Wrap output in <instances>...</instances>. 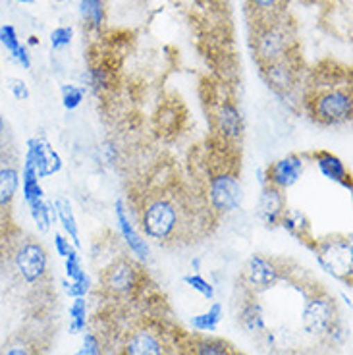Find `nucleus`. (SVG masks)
Here are the masks:
<instances>
[{"mask_svg":"<svg viewBox=\"0 0 353 355\" xmlns=\"http://www.w3.org/2000/svg\"><path fill=\"white\" fill-rule=\"evenodd\" d=\"M191 354L193 355H234L228 342L221 338H195L191 342Z\"/></svg>","mask_w":353,"mask_h":355,"instance_id":"b1692460","label":"nucleus"},{"mask_svg":"<svg viewBox=\"0 0 353 355\" xmlns=\"http://www.w3.org/2000/svg\"><path fill=\"white\" fill-rule=\"evenodd\" d=\"M54 249H56V253L62 259L68 257L74 251V248L70 245V240L66 236H62V234H54Z\"/></svg>","mask_w":353,"mask_h":355,"instance_id":"4c0bfd02","label":"nucleus"},{"mask_svg":"<svg viewBox=\"0 0 353 355\" xmlns=\"http://www.w3.org/2000/svg\"><path fill=\"white\" fill-rule=\"evenodd\" d=\"M184 214H186V209L176 197L160 193L145 201L139 220L147 238L159 243H166V241L178 240L180 232L184 230L186 226Z\"/></svg>","mask_w":353,"mask_h":355,"instance_id":"f257e3e1","label":"nucleus"},{"mask_svg":"<svg viewBox=\"0 0 353 355\" xmlns=\"http://www.w3.org/2000/svg\"><path fill=\"white\" fill-rule=\"evenodd\" d=\"M66 276L70 278V282H80V280L89 278V276L85 275V270L81 268V261L80 257H78V251H76V249L66 257Z\"/></svg>","mask_w":353,"mask_h":355,"instance_id":"2f4dec72","label":"nucleus"},{"mask_svg":"<svg viewBox=\"0 0 353 355\" xmlns=\"http://www.w3.org/2000/svg\"><path fill=\"white\" fill-rule=\"evenodd\" d=\"M81 19L91 29H101L105 24V2L103 0H80Z\"/></svg>","mask_w":353,"mask_h":355,"instance_id":"a878e982","label":"nucleus"},{"mask_svg":"<svg viewBox=\"0 0 353 355\" xmlns=\"http://www.w3.org/2000/svg\"><path fill=\"white\" fill-rule=\"evenodd\" d=\"M222 320V305L221 303H212L209 309L201 313V315H195L191 319V327L199 332H214L218 329Z\"/></svg>","mask_w":353,"mask_h":355,"instance_id":"bb28decb","label":"nucleus"},{"mask_svg":"<svg viewBox=\"0 0 353 355\" xmlns=\"http://www.w3.org/2000/svg\"><path fill=\"white\" fill-rule=\"evenodd\" d=\"M8 89H10V93L14 95V98H18V101H27V98H29V87H27V83L24 80L10 78Z\"/></svg>","mask_w":353,"mask_h":355,"instance_id":"f704fd0d","label":"nucleus"},{"mask_svg":"<svg viewBox=\"0 0 353 355\" xmlns=\"http://www.w3.org/2000/svg\"><path fill=\"white\" fill-rule=\"evenodd\" d=\"M0 66H2V64H0Z\"/></svg>","mask_w":353,"mask_h":355,"instance_id":"a19ab883","label":"nucleus"},{"mask_svg":"<svg viewBox=\"0 0 353 355\" xmlns=\"http://www.w3.org/2000/svg\"><path fill=\"white\" fill-rule=\"evenodd\" d=\"M280 278H282V268L274 259L253 255L243 268V280L249 290L255 293L266 292V290L274 288L280 282Z\"/></svg>","mask_w":353,"mask_h":355,"instance_id":"1a4fd4ad","label":"nucleus"},{"mask_svg":"<svg viewBox=\"0 0 353 355\" xmlns=\"http://www.w3.org/2000/svg\"><path fill=\"white\" fill-rule=\"evenodd\" d=\"M305 170V159L301 155H288L284 159L274 160L273 164L266 168V184L278 187L286 191L288 187L298 184V180Z\"/></svg>","mask_w":353,"mask_h":355,"instance_id":"9b49d317","label":"nucleus"},{"mask_svg":"<svg viewBox=\"0 0 353 355\" xmlns=\"http://www.w3.org/2000/svg\"><path fill=\"white\" fill-rule=\"evenodd\" d=\"M0 355H37V347L26 338H14L6 346L0 347Z\"/></svg>","mask_w":353,"mask_h":355,"instance_id":"c756f323","label":"nucleus"},{"mask_svg":"<svg viewBox=\"0 0 353 355\" xmlns=\"http://www.w3.org/2000/svg\"><path fill=\"white\" fill-rule=\"evenodd\" d=\"M54 211H56V218L62 222V228L66 230V234L70 236L71 243L76 248H80V232H78V222H76V214H74V209L68 199H56L54 201Z\"/></svg>","mask_w":353,"mask_h":355,"instance_id":"4be33fe9","label":"nucleus"},{"mask_svg":"<svg viewBox=\"0 0 353 355\" xmlns=\"http://www.w3.org/2000/svg\"><path fill=\"white\" fill-rule=\"evenodd\" d=\"M261 71H263V78L265 81L278 93H288L291 89L295 87L298 83V64L293 60V56H286V58H280L276 62L266 64V66H261Z\"/></svg>","mask_w":353,"mask_h":355,"instance_id":"f8f14e48","label":"nucleus"},{"mask_svg":"<svg viewBox=\"0 0 353 355\" xmlns=\"http://www.w3.org/2000/svg\"><path fill=\"white\" fill-rule=\"evenodd\" d=\"M21 184H24V201L27 205L35 203L39 199H44V191L43 186H41V182H39V176L35 174V170L33 166L24 160V172H21Z\"/></svg>","mask_w":353,"mask_h":355,"instance_id":"5701e85b","label":"nucleus"},{"mask_svg":"<svg viewBox=\"0 0 353 355\" xmlns=\"http://www.w3.org/2000/svg\"><path fill=\"white\" fill-rule=\"evenodd\" d=\"M214 128H216V132L221 133L224 141L234 143L241 139L243 120H241V114H239V110L234 103H230V101L221 103V107L214 114Z\"/></svg>","mask_w":353,"mask_h":355,"instance_id":"2eb2a0df","label":"nucleus"},{"mask_svg":"<svg viewBox=\"0 0 353 355\" xmlns=\"http://www.w3.org/2000/svg\"><path fill=\"white\" fill-rule=\"evenodd\" d=\"M14 268L19 278L27 284L41 282L49 268V257L46 251L39 241H24L14 251Z\"/></svg>","mask_w":353,"mask_h":355,"instance_id":"0eeeda50","label":"nucleus"},{"mask_svg":"<svg viewBox=\"0 0 353 355\" xmlns=\"http://www.w3.org/2000/svg\"><path fill=\"white\" fill-rule=\"evenodd\" d=\"M116 222H118V228L122 232V236H124L126 243H128V248L132 249V253L137 259H145L149 257V245H147V241L143 240L141 236L137 234V230L133 228L132 220H130V216L126 213V207L122 201H118L116 203Z\"/></svg>","mask_w":353,"mask_h":355,"instance_id":"dca6fc26","label":"nucleus"},{"mask_svg":"<svg viewBox=\"0 0 353 355\" xmlns=\"http://www.w3.org/2000/svg\"><path fill=\"white\" fill-rule=\"evenodd\" d=\"M253 53H255L259 66H266V64L290 56L291 35L288 33V29L280 26L276 19L261 24L253 39Z\"/></svg>","mask_w":353,"mask_h":355,"instance_id":"20e7f679","label":"nucleus"},{"mask_svg":"<svg viewBox=\"0 0 353 355\" xmlns=\"http://www.w3.org/2000/svg\"><path fill=\"white\" fill-rule=\"evenodd\" d=\"M29 213L31 218L37 224L39 232H49L51 230V224L56 220V211H54L53 203H46L44 199H39L35 203L29 205Z\"/></svg>","mask_w":353,"mask_h":355,"instance_id":"393cba45","label":"nucleus"},{"mask_svg":"<svg viewBox=\"0 0 353 355\" xmlns=\"http://www.w3.org/2000/svg\"><path fill=\"white\" fill-rule=\"evenodd\" d=\"M311 249L315 251L318 265L328 275L338 280H352L353 275V248L352 240L345 236H328L322 240H315Z\"/></svg>","mask_w":353,"mask_h":355,"instance_id":"7ed1b4c3","label":"nucleus"},{"mask_svg":"<svg viewBox=\"0 0 353 355\" xmlns=\"http://www.w3.org/2000/svg\"><path fill=\"white\" fill-rule=\"evenodd\" d=\"M313 159H315V164L318 166L322 176L328 178L330 182H336L340 186L352 189V178H350V172H347L340 157H336L328 151H317L313 153Z\"/></svg>","mask_w":353,"mask_h":355,"instance_id":"f3484780","label":"nucleus"},{"mask_svg":"<svg viewBox=\"0 0 353 355\" xmlns=\"http://www.w3.org/2000/svg\"><path fill=\"white\" fill-rule=\"evenodd\" d=\"M14 2H19V4H33V0H14Z\"/></svg>","mask_w":353,"mask_h":355,"instance_id":"ea45409f","label":"nucleus"},{"mask_svg":"<svg viewBox=\"0 0 353 355\" xmlns=\"http://www.w3.org/2000/svg\"><path fill=\"white\" fill-rule=\"evenodd\" d=\"M124 355H166V346L155 330L141 327L128 336Z\"/></svg>","mask_w":353,"mask_h":355,"instance_id":"4468645a","label":"nucleus"},{"mask_svg":"<svg viewBox=\"0 0 353 355\" xmlns=\"http://www.w3.org/2000/svg\"><path fill=\"white\" fill-rule=\"evenodd\" d=\"M209 203L218 214H228L236 211L243 197V187L236 176V172L221 170L212 174L209 180Z\"/></svg>","mask_w":353,"mask_h":355,"instance_id":"423d86ee","label":"nucleus"},{"mask_svg":"<svg viewBox=\"0 0 353 355\" xmlns=\"http://www.w3.org/2000/svg\"><path fill=\"white\" fill-rule=\"evenodd\" d=\"M280 226L284 230H288V234H291L298 241H303L307 248L313 245V234H311V224L307 220V216L301 213V211H295V209H286V213L282 214V220H280Z\"/></svg>","mask_w":353,"mask_h":355,"instance_id":"a211bd4d","label":"nucleus"},{"mask_svg":"<svg viewBox=\"0 0 353 355\" xmlns=\"http://www.w3.org/2000/svg\"><path fill=\"white\" fill-rule=\"evenodd\" d=\"M141 284V270L130 259H118L103 275V288L114 297L132 295Z\"/></svg>","mask_w":353,"mask_h":355,"instance_id":"6e6552de","label":"nucleus"},{"mask_svg":"<svg viewBox=\"0 0 353 355\" xmlns=\"http://www.w3.org/2000/svg\"><path fill=\"white\" fill-rule=\"evenodd\" d=\"M0 44L8 51L10 56H12V60H16L24 70H29V68H31V56L27 53L26 46L19 43L16 27L8 26V24L0 27Z\"/></svg>","mask_w":353,"mask_h":355,"instance_id":"6ab92c4d","label":"nucleus"},{"mask_svg":"<svg viewBox=\"0 0 353 355\" xmlns=\"http://www.w3.org/2000/svg\"><path fill=\"white\" fill-rule=\"evenodd\" d=\"M338 311L334 300L327 293H313L307 297L303 313H301V327L303 330L317 338H327L332 329L338 327Z\"/></svg>","mask_w":353,"mask_h":355,"instance_id":"39448f33","label":"nucleus"},{"mask_svg":"<svg viewBox=\"0 0 353 355\" xmlns=\"http://www.w3.org/2000/svg\"><path fill=\"white\" fill-rule=\"evenodd\" d=\"M26 162H29L35 174L41 178H49L62 170V159L60 155L51 147V143L43 137H31L27 141Z\"/></svg>","mask_w":353,"mask_h":355,"instance_id":"9d476101","label":"nucleus"},{"mask_svg":"<svg viewBox=\"0 0 353 355\" xmlns=\"http://www.w3.org/2000/svg\"><path fill=\"white\" fill-rule=\"evenodd\" d=\"M239 322L241 327L248 330L249 334L253 336H261L265 334V315H263V309L261 305L257 303V300H249L241 305V311H239Z\"/></svg>","mask_w":353,"mask_h":355,"instance_id":"aec40b11","label":"nucleus"},{"mask_svg":"<svg viewBox=\"0 0 353 355\" xmlns=\"http://www.w3.org/2000/svg\"><path fill=\"white\" fill-rule=\"evenodd\" d=\"M6 133H8V125H6V120H4L2 112H0V143L6 139Z\"/></svg>","mask_w":353,"mask_h":355,"instance_id":"58836bf2","label":"nucleus"},{"mask_svg":"<svg viewBox=\"0 0 353 355\" xmlns=\"http://www.w3.org/2000/svg\"><path fill=\"white\" fill-rule=\"evenodd\" d=\"M19 172L14 166H0V209H6L12 205L18 193Z\"/></svg>","mask_w":353,"mask_h":355,"instance_id":"412c9836","label":"nucleus"},{"mask_svg":"<svg viewBox=\"0 0 353 355\" xmlns=\"http://www.w3.org/2000/svg\"><path fill=\"white\" fill-rule=\"evenodd\" d=\"M89 286H91L89 278L80 280V282H71V284L66 286V293L71 295V297H85V293L89 292Z\"/></svg>","mask_w":353,"mask_h":355,"instance_id":"e433bc0d","label":"nucleus"},{"mask_svg":"<svg viewBox=\"0 0 353 355\" xmlns=\"http://www.w3.org/2000/svg\"><path fill=\"white\" fill-rule=\"evenodd\" d=\"M60 93H62V105L66 110H76L85 97V89L78 85H62Z\"/></svg>","mask_w":353,"mask_h":355,"instance_id":"7c9ffc66","label":"nucleus"},{"mask_svg":"<svg viewBox=\"0 0 353 355\" xmlns=\"http://www.w3.org/2000/svg\"><path fill=\"white\" fill-rule=\"evenodd\" d=\"M71 39H74V29L70 26L56 27L51 33V46H53L54 51H60V49L70 46Z\"/></svg>","mask_w":353,"mask_h":355,"instance_id":"72a5a7b5","label":"nucleus"},{"mask_svg":"<svg viewBox=\"0 0 353 355\" xmlns=\"http://www.w3.org/2000/svg\"><path fill=\"white\" fill-rule=\"evenodd\" d=\"M284 2L286 0H248L249 8L263 21H274V14L282 8Z\"/></svg>","mask_w":353,"mask_h":355,"instance_id":"c85d7f7f","label":"nucleus"},{"mask_svg":"<svg viewBox=\"0 0 353 355\" xmlns=\"http://www.w3.org/2000/svg\"><path fill=\"white\" fill-rule=\"evenodd\" d=\"M286 209H288V205H286V196L282 189L270 186V184L263 186V191L259 196V205H257V214L268 228L280 226Z\"/></svg>","mask_w":353,"mask_h":355,"instance_id":"ddd939ff","label":"nucleus"},{"mask_svg":"<svg viewBox=\"0 0 353 355\" xmlns=\"http://www.w3.org/2000/svg\"><path fill=\"white\" fill-rule=\"evenodd\" d=\"M87 322V302L85 297H74V303L70 305V330L78 334L85 329Z\"/></svg>","mask_w":353,"mask_h":355,"instance_id":"cd10ccee","label":"nucleus"},{"mask_svg":"<svg viewBox=\"0 0 353 355\" xmlns=\"http://www.w3.org/2000/svg\"><path fill=\"white\" fill-rule=\"evenodd\" d=\"M311 118L320 125H340L352 120L353 101L347 87H328L307 101Z\"/></svg>","mask_w":353,"mask_h":355,"instance_id":"f03ea898","label":"nucleus"},{"mask_svg":"<svg viewBox=\"0 0 353 355\" xmlns=\"http://www.w3.org/2000/svg\"><path fill=\"white\" fill-rule=\"evenodd\" d=\"M184 282H186L191 290H195V292L201 293L203 297H207V300H212V297H214V288H212L211 282H207L201 275H187L186 278H184Z\"/></svg>","mask_w":353,"mask_h":355,"instance_id":"473e14b6","label":"nucleus"},{"mask_svg":"<svg viewBox=\"0 0 353 355\" xmlns=\"http://www.w3.org/2000/svg\"><path fill=\"white\" fill-rule=\"evenodd\" d=\"M78 355H103L101 354V342H98L95 334H85L83 346L78 352Z\"/></svg>","mask_w":353,"mask_h":355,"instance_id":"c9c22d12","label":"nucleus"}]
</instances>
